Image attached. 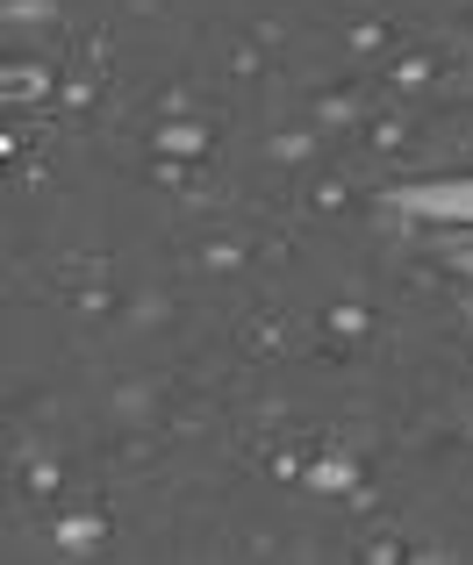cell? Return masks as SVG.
<instances>
[{"instance_id":"1","label":"cell","mask_w":473,"mask_h":565,"mask_svg":"<svg viewBox=\"0 0 473 565\" xmlns=\"http://www.w3.org/2000/svg\"><path fill=\"white\" fill-rule=\"evenodd\" d=\"M409 215H438V222H473V180H417L402 186Z\"/></svg>"},{"instance_id":"2","label":"cell","mask_w":473,"mask_h":565,"mask_svg":"<svg viewBox=\"0 0 473 565\" xmlns=\"http://www.w3.org/2000/svg\"><path fill=\"white\" fill-rule=\"evenodd\" d=\"M466 273H473V250H466Z\"/></svg>"}]
</instances>
